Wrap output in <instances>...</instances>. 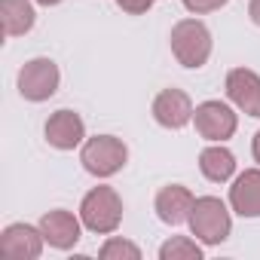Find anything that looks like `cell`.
Returning <instances> with one entry per match:
<instances>
[{
  "label": "cell",
  "mask_w": 260,
  "mask_h": 260,
  "mask_svg": "<svg viewBox=\"0 0 260 260\" xmlns=\"http://www.w3.org/2000/svg\"><path fill=\"white\" fill-rule=\"evenodd\" d=\"M172 52L178 55V61L184 68H202L211 55V34L202 22L187 19L178 22L172 31Z\"/></svg>",
  "instance_id": "1"
},
{
  "label": "cell",
  "mask_w": 260,
  "mask_h": 260,
  "mask_svg": "<svg viewBox=\"0 0 260 260\" xmlns=\"http://www.w3.org/2000/svg\"><path fill=\"white\" fill-rule=\"evenodd\" d=\"M190 226H193V236H199L202 242L208 245H217L230 236V211L220 199L214 196H205V199H196L193 202V211H190Z\"/></svg>",
  "instance_id": "2"
},
{
  "label": "cell",
  "mask_w": 260,
  "mask_h": 260,
  "mask_svg": "<svg viewBox=\"0 0 260 260\" xmlns=\"http://www.w3.org/2000/svg\"><path fill=\"white\" fill-rule=\"evenodd\" d=\"M83 223L92 233H113L122 220V202L110 187H95L86 199H83Z\"/></svg>",
  "instance_id": "3"
},
{
  "label": "cell",
  "mask_w": 260,
  "mask_h": 260,
  "mask_svg": "<svg viewBox=\"0 0 260 260\" xmlns=\"http://www.w3.org/2000/svg\"><path fill=\"white\" fill-rule=\"evenodd\" d=\"M125 156H128L125 144L119 138H110V135H98L83 147V166H86V172H92L98 178L119 172L125 166Z\"/></svg>",
  "instance_id": "4"
},
{
  "label": "cell",
  "mask_w": 260,
  "mask_h": 260,
  "mask_svg": "<svg viewBox=\"0 0 260 260\" xmlns=\"http://www.w3.org/2000/svg\"><path fill=\"white\" fill-rule=\"evenodd\" d=\"M58 89V68L49 58H34L19 74V92L28 101H46Z\"/></svg>",
  "instance_id": "5"
},
{
  "label": "cell",
  "mask_w": 260,
  "mask_h": 260,
  "mask_svg": "<svg viewBox=\"0 0 260 260\" xmlns=\"http://www.w3.org/2000/svg\"><path fill=\"white\" fill-rule=\"evenodd\" d=\"M193 119H196V132L208 141H223L236 132V113L220 104V101H205L193 110Z\"/></svg>",
  "instance_id": "6"
},
{
  "label": "cell",
  "mask_w": 260,
  "mask_h": 260,
  "mask_svg": "<svg viewBox=\"0 0 260 260\" xmlns=\"http://www.w3.org/2000/svg\"><path fill=\"white\" fill-rule=\"evenodd\" d=\"M43 251V233L25 223L7 226V233L0 236V257L4 260H34Z\"/></svg>",
  "instance_id": "7"
},
{
  "label": "cell",
  "mask_w": 260,
  "mask_h": 260,
  "mask_svg": "<svg viewBox=\"0 0 260 260\" xmlns=\"http://www.w3.org/2000/svg\"><path fill=\"white\" fill-rule=\"evenodd\" d=\"M153 116L166 128H181V125H187L193 119V104L181 89H166L153 101Z\"/></svg>",
  "instance_id": "8"
},
{
  "label": "cell",
  "mask_w": 260,
  "mask_h": 260,
  "mask_svg": "<svg viewBox=\"0 0 260 260\" xmlns=\"http://www.w3.org/2000/svg\"><path fill=\"white\" fill-rule=\"evenodd\" d=\"M226 92H230L233 104H239L248 116H260V77L254 71H245V68L230 71Z\"/></svg>",
  "instance_id": "9"
},
{
  "label": "cell",
  "mask_w": 260,
  "mask_h": 260,
  "mask_svg": "<svg viewBox=\"0 0 260 260\" xmlns=\"http://www.w3.org/2000/svg\"><path fill=\"white\" fill-rule=\"evenodd\" d=\"M83 119L74 113V110H58L49 116L46 122V141L58 150H74L80 141H83Z\"/></svg>",
  "instance_id": "10"
},
{
  "label": "cell",
  "mask_w": 260,
  "mask_h": 260,
  "mask_svg": "<svg viewBox=\"0 0 260 260\" xmlns=\"http://www.w3.org/2000/svg\"><path fill=\"white\" fill-rule=\"evenodd\" d=\"M40 233L52 248H74L80 239V220L71 211H49L40 220Z\"/></svg>",
  "instance_id": "11"
},
{
  "label": "cell",
  "mask_w": 260,
  "mask_h": 260,
  "mask_svg": "<svg viewBox=\"0 0 260 260\" xmlns=\"http://www.w3.org/2000/svg\"><path fill=\"white\" fill-rule=\"evenodd\" d=\"M193 202H196V199H193V193H190L187 187L172 184V187H166V190L156 196V214H159L162 223H184V220H190Z\"/></svg>",
  "instance_id": "12"
},
{
  "label": "cell",
  "mask_w": 260,
  "mask_h": 260,
  "mask_svg": "<svg viewBox=\"0 0 260 260\" xmlns=\"http://www.w3.org/2000/svg\"><path fill=\"white\" fill-rule=\"evenodd\" d=\"M230 202L242 217H260V172H245L230 190Z\"/></svg>",
  "instance_id": "13"
},
{
  "label": "cell",
  "mask_w": 260,
  "mask_h": 260,
  "mask_svg": "<svg viewBox=\"0 0 260 260\" xmlns=\"http://www.w3.org/2000/svg\"><path fill=\"white\" fill-rule=\"evenodd\" d=\"M0 22H4L7 37H19V34L31 31V25H34L31 0H0Z\"/></svg>",
  "instance_id": "14"
},
{
  "label": "cell",
  "mask_w": 260,
  "mask_h": 260,
  "mask_svg": "<svg viewBox=\"0 0 260 260\" xmlns=\"http://www.w3.org/2000/svg\"><path fill=\"white\" fill-rule=\"evenodd\" d=\"M199 169H202V175H205L208 181L223 184V181L236 172V159H233V153L223 150V147H208V150H202V156H199Z\"/></svg>",
  "instance_id": "15"
},
{
  "label": "cell",
  "mask_w": 260,
  "mask_h": 260,
  "mask_svg": "<svg viewBox=\"0 0 260 260\" xmlns=\"http://www.w3.org/2000/svg\"><path fill=\"white\" fill-rule=\"evenodd\" d=\"M159 257L162 260H199L202 257V248L196 242H190L187 236H175L172 242H166L159 248Z\"/></svg>",
  "instance_id": "16"
},
{
  "label": "cell",
  "mask_w": 260,
  "mask_h": 260,
  "mask_svg": "<svg viewBox=\"0 0 260 260\" xmlns=\"http://www.w3.org/2000/svg\"><path fill=\"white\" fill-rule=\"evenodd\" d=\"M101 257H104V260H116V257H125V260H138V257H141V251H138L132 242L110 239V242L101 248Z\"/></svg>",
  "instance_id": "17"
},
{
  "label": "cell",
  "mask_w": 260,
  "mask_h": 260,
  "mask_svg": "<svg viewBox=\"0 0 260 260\" xmlns=\"http://www.w3.org/2000/svg\"><path fill=\"white\" fill-rule=\"evenodd\" d=\"M226 0H184V7L190 13H211V10H220Z\"/></svg>",
  "instance_id": "18"
},
{
  "label": "cell",
  "mask_w": 260,
  "mask_h": 260,
  "mask_svg": "<svg viewBox=\"0 0 260 260\" xmlns=\"http://www.w3.org/2000/svg\"><path fill=\"white\" fill-rule=\"evenodd\" d=\"M116 4L125 10V13H132V16H141L153 7V0H116Z\"/></svg>",
  "instance_id": "19"
},
{
  "label": "cell",
  "mask_w": 260,
  "mask_h": 260,
  "mask_svg": "<svg viewBox=\"0 0 260 260\" xmlns=\"http://www.w3.org/2000/svg\"><path fill=\"white\" fill-rule=\"evenodd\" d=\"M251 19L254 25H260V0H251Z\"/></svg>",
  "instance_id": "20"
},
{
  "label": "cell",
  "mask_w": 260,
  "mask_h": 260,
  "mask_svg": "<svg viewBox=\"0 0 260 260\" xmlns=\"http://www.w3.org/2000/svg\"><path fill=\"white\" fill-rule=\"evenodd\" d=\"M254 159L260 162V132H257V138H254Z\"/></svg>",
  "instance_id": "21"
},
{
  "label": "cell",
  "mask_w": 260,
  "mask_h": 260,
  "mask_svg": "<svg viewBox=\"0 0 260 260\" xmlns=\"http://www.w3.org/2000/svg\"><path fill=\"white\" fill-rule=\"evenodd\" d=\"M37 4H43V7H55V4H61V0H37Z\"/></svg>",
  "instance_id": "22"
}]
</instances>
